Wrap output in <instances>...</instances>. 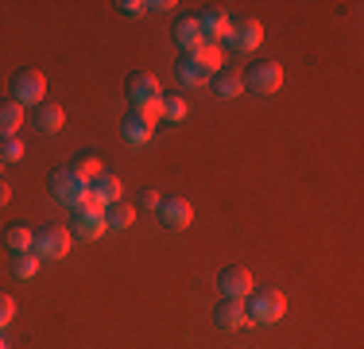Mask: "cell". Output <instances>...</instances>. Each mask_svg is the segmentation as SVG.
I'll return each mask as SVG.
<instances>
[{"mask_svg": "<svg viewBox=\"0 0 364 349\" xmlns=\"http://www.w3.org/2000/svg\"><path fill=\"white\" fill-rule=\"evenodd\" d=\"M245 311H248V322H259V326L279 322L287 314V295L275 291V287H252L245 299Z\"/></svg>", "mask_w": 364, "mask_h": 349, "instance_id": "6da1fadb", "label": "cell"}, {"mask_svg": "<svg viewBox=\"0 0 364 349\" xmlns=\"http://www.w3.org/2000/svg\"><path fill=\"white\" fill-rule=\"evenodd\" d=\"M70 241L74 237L66 225H43V229H36V237H31V252L39 260H63L70 252Z\"/></svg>", "mask_w": 364, "mask_h": 349, "instance_id": "7a4b0ae2", "label": "cell"}, {"mask_svg": "<svg viewBox=\"0 0 364 349\" xmlns=\"http://www.w3.org/2000/svg\"><path fill=\"white\" fill-rule=\"evenodd\" d=\"M47 98V78L39 74V70H16L12 74V101L16 105H43Z\"/></svg>", "mask_w": 364, "mask_h": 349, "instance_id": "3957f363", "label": "cell"}, {"mask_svg": "<svg viewBox=\"0 0 364 349\" xmlns=\"http://www.w3.org/2000/svg\"><path fill=\"white\" fill-rule=\"evenodd\" d=\"M70 237L77 241H97V237H105L109 233V225H105V209H85V206H74L70 209Z\"/></svg>", "mask_w": 364, "mask_h": 349, "instance_id": "277c9868", "label": "cell"}, {"mask_svg": "<svg viewBox=\"0 0 364 349\" xmlns=\"http://www.w3.org/2000/svg\"><path fill=\"white\" fill-rule=\"evenodd\" d=\"M47 190H50L55 202H63V206L74 209L77 202H82V194H85V182L77 179L70 167H55V171H50V179H47Z\"/></svg>", "mask_w": 364, "mask_h": 349, "instance_id": "5b68a950", "label": "cell"}, {"mask_svg": "<svg viewBox=\"0 0 364 349\" xmlns=\"http://www.w3.org/2000/svg\"><path fill=\"white\" fill-rule=\"evenodd\" d=\"M245 78V90H252V93H279V85H283V66L279 63H272V58H264V63H252L248 66V74H240Z\"/></svg>", "mask_w": 364, "mask_h": 349, "instance_id": "8992f818", "label": "cell"}, {"mask_svg": "<svg viewBox=\"0 0 364 349\" xmlns=\"http://www.w3.org/2000/svg\"><path fill=\"white\" fill-rule=\"evenodd\" d=\"M252 287H256V279H252V272H248L245 264H229V268H221V272H218L221 299H248Z\"/></svg>", "mask_w": 364, "mask_h": 349, "instance_id": "52a82bcc", "label": "cell"}, {"mask_svg": "<svg viewBox=\"0 0 364 349\" xmlns=\"http://www.w3.org/2000/svg\"><path fill=\"white\" fill-rule=\"evenodd\" d=\"M155 214H159L163 229H186V225L194 222V206H190L186 198H178V194H163Z\"/></svg>", "mask_w": 364, "mask_h": 349, "instance_id": "ba28073f", "label": "cell"}, {"mask_svg": "<svg viewBox=\"0 0 364 349\" xmlns=\"http://www.w3.org/2000/svg\"><path fill=\"white\" fill-rule=\"evenodd\" d=\"M225 43H229L232 51H256L259 43H264V24L252 20V16H248V20H232Z\"/></svg>", "mask_w": 364, "mask_h": 349, "instance_id": "9c48e42d", "label": "cell"}, {"mask_svg": "<svg viewBox=\"0 0 364 349\" xmlns=\"http://www.w3.org/2000/svg\"><path fill=\"white\" fill-rule=\"evenodd\" d=\"M128 101H132V109L151 105V101H163L159 78H155V74H132V78H128Z\"/></svg>", "mask_w": 364, "mask_h": 349, "instance_id": "30bf717a", "label": "cell"}, {"mask_svg": "<svg viewBox=\"0 0 364 349\" xmlns=\"http://www.w3.org/2000/svg\"><path fill=\"white\" fill-rule=\"evenodd\" d=\"M120 136H124V140H128V144H132V147H144L147 140L155 136V125H151V120L144 117L140 109H128L124 117H120Z\"/></svg>", "mask_w": 364, "mask_h": 349, "instance_id": "8fae6325", "label": "cell"}, {"mask_svg": "<svg viewBox=\"0 0 364 349\" xmlns=\"http://www.w3.org/2000/svg\"><path fill=\"white\" fill-rule=\"evenodd\" d=\"M213 326H218V330H240V326H248L245 299H221L218 307H213Z\"/></svg>", "mask_w": 364, "mask_h": 349, "instance_id": "7c38bea8", "label": "cell"}, {"mask_svg": "<svg viewBox=\"0 0 364 349\" xmlns=\"http://www.w3.org/2000/svg\"><path fill=\"white\" fill-rule=\"evenodd\" d=\"M232 28V20H229V12H221V8H205L202 16H198V31H202V43H218L225 39Z\"/></svg>", "mask_w": 364, "mask_h": 349, "instance_id": "4fadbf2b", "label": "cell"}, {"mask_svg": "<svg viewBox=\"0 0 364 349\" xmlns=\"http://www.w3.org/2000/svg\"><path fill=\"white\" fill-rule=\"evenodd\" d=\"M31 120H36V128L43 136H50V132H63V125H66V113H63V105H50V101H43L31 109Z\"/></svg>", "mask_w": 364, "mask_h": 349, "instance_id": "5bb4252c", "label": "cell"}, {"mask_svg": "<svg viewBox=\"0 0 364 349\" xmlns=\"http://www.w3.org/2000/svg\"><path fill=\"white\" fill-rule=\"evenodd\" d=\"M171 35H175V43L182 51H198L202 47V31H198V16H178L175 24H171Z\"/></svg>", "mask_w": 364, "mask_h": 349, "instance_id": "9a60e30c", "label": "cell"}, {"mask_svg": "<svg viewBox=\"0 0 364 349\" xmlns=\"http://www.w3.org/2000/svg\"><path fill=\"white\" fill-rule=\"evenodd\" d=\"M175 78H178L182 85H190V90H198V85H210V74L198 66L194 55H182V58H178V63H175Z\"/></svg>", "mask_w": 364, "mask_h": 349, "instance_id": "2e32d148", "label": "cell"}, {"mask_svg": "<svg viewBox=\"0 0 364 349\" xmlns=\"http://www.w3.org/2000/svg\"><path fill=\"white\" fill-rule=\"evenodd\" d=\"M190 55L198 58V66H202L210 78L225 70V47H221V43H202V47H198V51H190Z\"/></svg>", "mask_w": 364, "mask_h": 349, "instance_id": "e0dca14e", "label": "cell"}, {"mask_svg": "<svg viewBox=\"0 0 364 349\" xmlns=\"http://www.w3.org/2000/svg\"><path fill=\"white\" fill-rule=\"evenodd\" d=\"M90 190H93V194H97L105 206H112V202H120V198H124V187H120V179H117V174H109V171H101L97 179L90 182Z\"/></svg>", "mask_w": 364, "mask_h": 349, "instance_id": "ac0fdd59", "label": "cell"}, {"mask_svg": "<svg viewBox=\"0 0 364 349\" xmlns=\"http://www.w3.org/2000/svg\"><path fill=\"white\" fill-rule=\"evenodd\" d=\"M210 85L218 90V98H225V101H232V98L245 93V78H240L237 70H221V74H213Z\"/></svg>", "mask_w": 364, "mask_h": 349, "instance_id": "d6986e66", "label": "cell"}, {"mask_svg": "<svg viewBox=\"0 0 364 349\" xmlns=\"http://www.w3.org/2000/svg\"><path fill=\"white\" fill-rule=\"evenodd\" d=\"M20 125H23V105L0 101V140L16 136V132H20Z\"/></svg>", "mask_w": 364, "mask_h": 349, "instance_id": "ffe728a7", "label": "cell"}, {"mask_svg": "<svg viewBox=\"0 0 364 349\" xmlns=\"http://www.w3.org/2000/svg\"><path fill=\"white\" fill-rule=\"evenodd\" d=\"M70 171H74L77 179L85 182V187H90V182L97 179L101 171H105V163H101V155H93V152H82V155H77V160L70 163Z\"/></svg>", "mask_w": 364, "mask_h": 349, "instance_id": "44dd1931", "label": "cell"}, {"mask_svg": "<svg viewBox=\"0 0 364 349\" xmlns=\"http://www.w3.org/2000/svg\"><path fill=\"white\" fill-rule=\"evenodd\" d=\"M31 225H23V222H12L4 229V244H8V252H31Z\"/></svg>", "mask_w": 364, "mask_h": 349, "instance_id": "7402d4cb", "label": "cell"}, {"mask_svg": "<svg viewBox=\"0 0 364 349\" xmlns=\"http://www.w3.org/2000/svg\"><path fill=\"white\" fill-rule=\"evenodd\" d=\"M132 222H136V206L132 202H124V198H120V202L105 206V225H109V229H128Z\"/></svg>", "mask_w": 364, "mask_h": 349, "instance_id": "603a6c76", "label": "cell"}, {"mask_svg": "<svg viewBox=\"0 0 364 349\" xmlns=\"http://www.w3.org/2000/svg\"><path fill=\"white\" fill-rule=\"evenodd\" d=\"M39 264H43V260L36 256V252H12V276L16 279H36Z\"/></svg>", "mask_w": 364, "mask_h": 349, "instance_id": "cb8c5ba5", "label": "cell"}, {"mask_svg": "<svg viewBox=\"0 0 364 349\" xmlns=\"http://www.w3.org/2000/svg\"><path fill=\"white\" fill-rule=\"evenodd\" d=\"M186 98H182V93H163V117L167 120H182L186 117Z\"/></svg>", "mask_w": 364, "mask_h": 349, "instance_id": "d4e9b609", "label": "cell"}, {"mask_svg": "<svg viewBox=\"0 0 364 349\" xmlns=\"http://www.w3.org/2000/svg\"><path fill=\"white\" fill-rule=\"evenodd\" d=\"M0 160H4V163H20V160H23V144H20L16 136L0 140Z\"/></svg>", "mask_w": 364, "mask_h": 349, "instance_id": "484cf974", "label": "cell"}, {"mask_svg": "<svg viewBox=\"0 0 364 349\" xmlns=\"http://www.w3.org/2000/svg\"><path fill=\"white\" fill-rule=\"evenodd\" d=\"M112 8H117L120 16H128V20H136V16H144V12H147V4H144V0H117Z\"/></svg>", "mask_w": 364, "mask_h": 349, "instance_id": "4316f807", "label": "cell"}, {"mask_svg": "<svg viewBox=\"0 0 364 349\" xmlns=\"http://www.w3.org/2000/svg\"><path fill=\"white\" fill-rule=\"evenodd\" d=\"M12 318H16V299H12V295L0 291V330H4Z\"/></svg>", "mask_w": 364, "mask_h": 349, "instance_id": "83f0119b", "label": "cell"}, {"mask_svg": "<svg viewBox=\"0 0 364 349\" xmlns=\"http://www.w3.org/2000/svg\"><path fill=\"white\" fill-rule=\"evenodd\" d=\"M159 198H163V194H155V190H144V194H140V206H144V209H159Z\"/></svg>", "mask_w": 364, "mask_h": 349, "instance_id": "f1b7e54d", "label": "cell"}, {"mask_svg": "<svg viewBox=\"0 0 364 349\" xmlns=\"http://www.w3.org/2000/svg\"><path fill=\"white\" fill-rule=\"evenodd\" d=\"M147 8H155V12H167V8H175V0H151Z\"/></svg>", "mask_w": 364, "mask_h": 349, "instance_id": "f546056e", "label": "cell"}, {"mask_svg": "<svg viewBox=\"0 0 364 349\" xmlns=\"http://www.w3.org/2000/svg\"><path fill=\"white\" fill-rule=\"evenodd\" d=\"M8 198H12V187H8V182H4V179H0V206H4V202H8Z\"/></svg>", "mask_w": 364, "mask_h": 349, "instance_id": "4dcf8cb0", "label": "cell"}, {"mask_svg": "<svg viewBox=\"0 0 364 349\" xmlns=\"http://www.w3.org/2000/svg\"><path fill=\"white\" fill-rule=\"evenodd\" d=\"M0 349H8V342H4V338H0Z\"/></svg>", "mask_w": 364, "mask_h": 349, "instance_id": "1f68e13d", "label": "cell"}, {"mask_svg": "<svg viewBox=\"0 0 364 349\" xmlns=\"http://www.w3.org/2000/svg\"><path fill=\"white\" fill-rule=\"evenodd\" d=\"M0 167H4V160H0Z\"/></svg>", "mask_w": 364, "mask_h": 349, "instance_id": "d6a6232c", "label": "cell"}]
</instances>
